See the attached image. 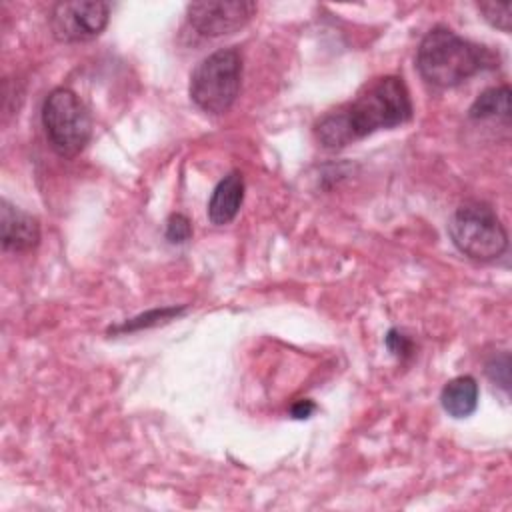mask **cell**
<instances>
[{
    "instance_id": "277c9868",
    "label": "cell",
    "mask_w": 512,
    "mask_h": 512,
    "mask_svg": "<svg viewBox=\"0 0 512 512\" xmlns=\"http://www.w3.org/2000/svg\"><path fill=\"white\" fill-rule=\"evenodd\" d=\"M454 246L468 258L490 262L508 248V232L496 212L482 202H466L456 208L448 222Z\"/></svg>"
},
{
    "instance_id": "7c38bea8",
    "label": "cell",
    "mask_w": 512,
    "mask_h": 512,
    "mask_svg": "<svg viewBox=\"0 0 512 512\" xmlns=\"http://www.w3.org/2000/svg\"><path fill=\"white\" fill-rule=\"evenodd\" d=\"M184 312V306L182 308H176V306H170V308H158V310H148L146 314H140L128 322H124L122 326H116V328H110V332H132V330H140V328H148V326H156L160 322H168L172 320L174 316L182 314Z\"/></svg>"
},
{
    "instance_id": "ba28073f",
    "label": "cell",
    "mask_w": 512,
    "mask_h": 512,
    "mask_svg": "<svg viewBox=\"0 0 512 512\" xmlns=\"http://www.w3.org/2000/svg\"><path fill=\"white\" fill-rule=\"evenodd\" d=\"M0 238L4 250L26 252L40 240V226L34 216L2 200L0 208Z\"/></svg>"
},
{
    "instance_id": "2e32d148",
    "label": "cell",
    "mask_w": 512,
    "mask_h": 512,
    "mask_svg": "<svg viewBox=\"0 0 512 512\" xmlns=\"http://www.w3.org/2000/svg\"><path fill=\"white\" fill-rule=\"evenodd\" d=\"M314 410H316V404H314V402H310V400H298V402L292 406L290 414H292L294 418L302 420V418H310V414H312Z\"/></svg>"
},
{
    "instance_id": "6da1fadb",
    "label": "cell",
    "mask_w": 512,
    "mask_h": 512,
    "mask_svg": "<svg viewBox=\"0 0 512 512\" xmlns=\"http://www.w3.org/2000/svg\"><path fill=\"white\" fill-rule=\"evenodd\" d=\"M412 118L410 92L400 76H380L362 86L354 100L326 112L314 126L318 142L340 150L376 130L406 124Z\"/></svg>"
},
{
    "instance_id": "5b68a950",
    "label": "cell",
    "mask_w": 512,
    "mask_h": 512,
    "mask_svg": "<svg viewBox=\"0 0 512 512\" xmlns=\"http://www.w3.org/2000/svg\"><path fill=\"white\" fill-rule=\"evenodd\" d=\"M42 126L52 150L64 158L80 154L92 136L90 112L70 88H54L46 96Z\"/></svg>"
},
{
    "instance_id": "5bb4252c",
    "label": "cell",
    "mask_w": 512,
    "mask_h": 512,
    "mask_svg": "<svg viewBox=\"0 0 512 512\" xmlns=\"http://www.w3.org/2000/svg\"><path fill=\"white\" fill-rule=\"evenodd\" d=\"M192 236V224L184 214H172L166 220V240L172 244H184Z\"/></svg>"
},
{
    "instance_id": "9a60e30c",
    "label": "cell",
    "mask_w": 512,
    "mask_h": 512,
    "mask_svg": "<svg viewBox=\"0 0 512 512\" xmlns=\"http://www.w3.org/2000/svg\"><path fill=\"white\" fill-rule=\"evenodd\" d=\"M386 346L390 348V352L398 358H404L410 354L412 350V342L398 330H390L388 336H386Z\"/></svg>"
},
{
    "instance_id": "7a4b0ae2",
    "label": "cell",
    "mask_w": 512,
    "mask_h": 512,
    "mask_svg": "<svg viewBox=\"0 0 512 512\" xmlns=\"http://www.w3.org/2000/svg\"><path fill=\"white\" fill-rule=\"evenodd\" d=\"M420 76L438 88H452L478 74L484 68H494V54L480 44H474L446 26L432 28L420 42L416 54Z\"/></svg>"
},
{
    "instance_id": "30bf717a",
    "label": "cell",
    "mask_w": 512,
    "mask_h": 512,
    "mask_svg": "<svg viewBox=\"0 0 512 512\" xmlns=\"http://www.w3.org/2000/svg\"><path fill=\"white\" fill-rule=\"evenodd\" d=\"M440 404L452 418H466L478 406V384L472 376L448 380L440 392Z\"/></svg>"
},
{
    "instance_id": "52a82bcc",
    "label": "cell",
    "mask_w": 512,
    "mask_h": 512,
    "mask_svg": "<svg viewBox=\"0 0 512 512\" xmlns=\"http://www.w3.org/2000/svg\"><path fill=\"white\" fill-rule=\"evenodd\" d=\"M256 8L250 0L192 2L186 6V18L198 34L216 38L244 28L256 14Z\"/></svg>"
},
{
    "instance_id": "9c48e42d",
    "label": "cell",
    "mask_w": 512,
    "mask_h": 512,
    "mask_svg": "<svg viewBox=\"0 0 512 512\" xmlns=\"http://www.w3.org/2000/svg\"><path fill=\"white\" fill-rule=\"evenodd\" d=\"M244 200V178L240 172L226 174L214 188L208 202V218L216 226L230 224Z\"/></svg>"
},
{
    "instance_id": "4fadbf2b",
    "label": "cell",
    "mask_w": 512,
    "mask_h": 512,
    "mask_svg": "<svg viewBox=\"0 0 512 512\" xmlns=\"http://www.w3.org/2000/svg\"><path fill=\"white\" fill-rule=\"evenodd\" d=\"M478 10L482 12V18L502 32H510V2H478Z\"/></svg>"
},
{
    "instance_id": "8992f818",
    "label": "cell",
    "mask_w": 512,
    "mask_h": 512,
    "mask_svg": "<svg viewBox=\"0 0 512 512\" xmlns=\"http://www.w3.org/2000/svg\"><path fill=\"white\" fill-rule=\"evenodd\" d=\"M110 4L96 0L58 2L50 12V30L60 42H86L108 24Z\"/></svg>"
},
{
    "instance_id": "3957f363",
    "label": "cell",
    "mask_w": 512,
    "mask_h": 512,
    "mask_svg": "<svg viewBox=\"0 0 512 512\" xmlns=\"http://www.w3.org/2000/svg\"><path fill=\"white\" fill-rule=\"evenodd\" d=\"M242 84V56L236 48L208 54L190 76V98L208 114H224L238 98Z\"/></svg>"
},
{
    "instance_id": "8fae6325",
    "label": "cell",
    "mask_w": 512,
    "mask_h": 512,
    "mask_svg": "<svg viewBox=\"0 0 512 512\" xmlns=\"http://www.w3.org/2000/svg\"><path fill=\"white\" fill-rule=\"evenodd\" d=\"M472 120H486V118H510V88L496 86L484 90L468 110Z\"/></svg>"
}]
</instances>
